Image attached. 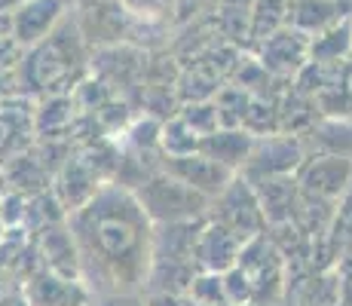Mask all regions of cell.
<instances>
[{
	"label": "cell",
	"instance_id": "obj_28",
	"mask_svg": "<svg viewBox=\"0 0 352 306\" xmlns=\"http://www.w3.org/2000/svg\"><path fill=\"white\" fill-rule=\"evenodd\" d=\"M162 122L153 113H135V120L129 122V129L120 135V144L129 151H141V153H162L160 141H162Z\"/></svg>",
	"mask_w": 352,
	"mask_h": 306
},
{
	"label": "cell",
	"instance_id": "obj_23",
	"mask_svg": "<svg viewBox=\"0 0 352 306\" xmlns=\"http://www.w3.org/2000/svg\"><path fill=\"white\" fill-rule=\"evenodd\" d=\"M319 120L322 117H319V107H316V98L288 86V92L279 98V132L303 138Z\"/></svg>",
	"mask_w": 352,
	"mask_h": 306
},
{
	"label": "cell",
	"instance_id": "obj_14",
	"mask_svg": "<svg viewBox=\"0 0 352 306\" xmlns=\"http://www.w3.org/2000/svg\"><path fill=\"white\" fill-rule=\"evenodd\" d=\"M104 184L107 181L92 168V162L74 147L71 160L65 162V168L56 175V181H52V193L58 196V202L65 206L67 217H71L77 208H83Z\"/></svg>",
	"mask_w": 352,
	"mask_h": 306
},
{
	"label": "cell",
	"instance_id": "obj_24",
	"mask_svg": "<svg viewBox=\"0 0 352 306\" xmlns=\"http://www.w3.org/2000/svg\"><path fill=\"white\" fill-rule=\"evenodd\" d=\"M252 12H254V0H218L214 22H218L221 37L242 46V50H248V40H252Z\"/></svg>",
	"mask_w": 352,
	"mask_h": 306
},
{
	"label": "cell",
	"instance_id": "obj_32",
	"mask_svg": "<svg viewBox=\"0 0 352 306\" xmlns=\"http://www.w3.org/2000/svg\"><path fill=\"white\" fill-rule=\"evenodd\" d=\"M187 300L199 306H230L227 303V288H224V273H196Z\"/></svg>",
	"mask_w": 352,
	"mask_h": 306
},
{
	"label": "cell",
	"instance_id": "obj_37",
	"mask_svg": "<svg viewBox=\"0 0 352 306\" xmlns=\"http://www.w3.org/2000/svg\"><path fill=\"white\" fill-rule=\"evenodd\" d=\"M147 306H187V297L181 294H144Z\"/></svg>",
	"mask_w": 352,
	"mask_h": 306
},
{
	"label": "cell",
	"instance_id": "obj_39",
	"mask_svg": "<svg viewBox=\"0 0 352 306\" xmlns=\"http://www.w3.org/2000/svg\"><path fill=\"white\" fill-rule=\"evenodd\" d=\"M22 3H25V0H0V12H3V16H12V12H16Z\"/></svg>",
	"mask_w": 352,
	"mask_h": 306
},
{
	"label": "cell",
	"instance_id": "obj_9",
	"mask_svg": "<svg viewBox=\"0 0 352 306\" xmlns=\"http://www.w3.org/2000/svg\"><path fill=\"white\" fill-rule=\"evenodd\" d=\"M307 144L297 135H267V138L254 141V151L239 175H245L248 181L294 178L300 172V166L307 162Z\"/></svg>",
	"mask_w": 352,
	"mask_h": 306
},
{
	"label": "cell",
	"instance_id": "obj_42",
	"mask_svg": "<svg viewBox=\"0 0 352 306\" xmlns=\"http://www.w3.org/2000/svg\"><path fill=\"white\" fill-rule=\"evenodd\" d=\"M0 212H3V196H0Z\"/></svg>",
	"mask_w": 352,
	"mask_h": 306
},
{
	"label": "cell",
	"instance_id": "obj_22",
	"mask_svg": "<svg viewBox=\"0 0 352 306\" xmlns=\"http://www.w3.org/2000/svg\"><path fill=\"white\" fill-rule=\"evenodd\" d=\"M309 156H349L352 160V120H319L303 135Z\"/></svg>",
	"mask_w": 352,
	"mask_h": 306
},
{
	"label": "cell",
	"instance_id": "obj_41",
	"mask_svg": "<svg viewBox=\"0 0 352 306\" xmlns=\"http://www.w3.org/2000/svg\"><path fill=\"white\" fill-rule=\"evenodd\" d=\"M3 239H6V223L0 221V242H3Z\"/></svg>",
	"mask_w": 352,
	"mask_h": 306
},
{
	"label": "cell",
	"instance_id": "obj_7",
	"mask_svg": "<svg viewBox=\"0 0 352 306\" xmlns=\"http://www.w3.org/2000/svg\"><path fill=\"white\" fill-rule=\"evenodd\" d=\"M77 28L89 50L132 43L138 31V19L126 10L120 0H80L77 3Z\"/></svg>",
	"mask_w": 352,
	"mask_h": 306
},
{
	"label": "cell",
	"instance_id": "obj_29",
	"mask_svg": "<svg viewBox=\"0 0 352 306\" xmlns=\"http://www.w3.org/2000/svg\"><path fill=\"white\" fill-rule=\"evenodd\" d=\"M316 107L322 120H352V89L346 83V71L316 95Z\"/></svg>",
	"mask_w": 352,
	"mask_h": 306
},
{
	"label": "cell",
	"instance_id": "obj_15",
	"mask_svg": "<svg viewBox=\"0 0 352 306\" xmlns=\"http://www.w3.org/2000/svg\"><path fill=\"white\" fill-rule=\"evenodd\" d=\"M242 245L245 239L236 236L230 227L212 221L208 217L199 230V239H196V263H199V273H227L239 263Z\"/></svg>",
	"mask_w": 352,
	"mask_h": 306
},
{
	"label": "cell",
	"instance_id": "obj_20",
	"mask_svg": "<svg viewBox=\"0 0 352 306\" xmlns=\"http://www.w3.org/2000/svg\"><path fill=\"white\" fill-rule=\"evenodd\" d=\"M80 111L71 95H46L34 105V135L37 141H71Z\"/></svg>",
	"mask_w": 352,
	"mask_h": 306
},
{
	"label": "cell",
	"instance_id": "obj_5",
	"mask_svg": "<svg viewBox=\"0 0 352 306\" xmlns=\"http://www.w3.org/2000/svg\"><path fill=\"white\" fill-rule=\"evenodd\" d=\"M236 267L245 270L254 285V306H279L285 303L288 291V261L273 242L270 233H261L242 245Z\"/></svg>",
	"mask_w": 352,
	"mask_h": 306
},
{
	"label": "cell",
	"instance_id": "obj_38",
	"mask_svg": "<svg viewBox=\"0 0 352 306\" xmlns=\"http://www.w3.org/2000/svg\"><path fill=\"white\" fill-rule=\"evenodd\" d=\"M337 221H343L352 227V184H349L346 193L340 196V202H337Z\"/></svg>",
	"mask_w": 352,
	"mask_h": 306
},
{
	"label": "cell",
	"instance_id": "obj_18",
	"mask_svg": "<svg viewBox=\"0 0 352 306\" xmlns=\"http://www.w3.org/2000/svg\"><path fill=\"white\" fill-rule=\"evenodd\" d=\"M349 0H291L288 28L307 34V37H319V34L349 22Z\"/></svg>",
	"mask_w": 352,
	"mask_h": 306
},
{
	"label": "cell",
	"instance_id": "obj_8",
	"mask_svg": "<svg viewBox=\"0 0 352 306\" xmlns=\"http://www.w3.org/2000/svg\"><path fill=\"white\" fill-rule=\"evenodd\" d=\"M208 217L230 227L245 242L267 233V227H270L267 212H263V206H261V196H257L254 184L248 181L245 175H236V178L227 184L224 193L212 202V215Z\"/></svg>",
	"mask_w": 352,
	"mask_h": 306
},
{
	"label": "cell",
	"instance_id": "obj_3",
	"mask_svg": "<svg viewBox=\"0 0 352 306\" xmlns=\"http://www.w3.org/2000/svg\"><path fill=\"white\" fill-rule=\"evenodd\" d=\"M206 221L193 223H160L153 227V263L144 294H181L187 297L199 263L196 239Z\"/></svg>",
	"mask_w": 352,
	"mask_h": 306
},
{
	"label": "cell",
	"instance_id": "obj_31",
	"mask_svg": "<svg viewBox=\"0 0 352 306\" xmlns=\"http://www.w3.org/2000/svg\"><path fill=\"white\" fill-rule=\"evenodd\" d=\"M178 117L184 120L199 138H208V135H214L218 129H224L214 101H190V105H181Z\"/></svg>",
	"mask_w": 352,
	"mask_h": 306
},
{
	"label": "cell",
	"instance_id": "obj_25",
	"mask_svg": "<svg viewBox=\"0 0 352 306\" xmlns=\"http://www.w3.org/2000/svg\"><path fill=\"white\" fill-rule=\"evenodd\" d=\"M309 61L328 65V67L352 61V19L319 34V37H309Z\"/></svg>",
	"mask_w": 352,
	"mask_h": 306
},
{
	"label": "cell",
	"instance_id": "obj_2",
	"mask_svg": "<svg viewBox=\"0 0 352 306\" xmlns=\"http://www.w3.org/2000/svg\"><path fill=\"white\" fill-rule=\"evenodd\" d=\"M92 74V50L67 16L43 43L31 46L19 58V92L25 95H71Z\"/></svg>",
	"mask_w": 352,
	"mask_h": 306
},
{
	"label": "cell",
	"instance_id": "obj_16",
	"mask_svg": "<svg viewBox=\"0 0 352 306\" xmlns=\"http://www.w3.org/2000/svg\"><path fill=\"white\" fill-rule=\"evenodd\" d=\"M34 248H37L40 270H50V273L65 278H83V261H80L77 242H74L67 221L34 236Z\"/></svg>",
	"mask_w": 352,
	"mask_h": 306
},
{
	"label": "cell",
	"instance_id": "obj_12",
	"mask_svg": "<svg viewBox=\"0 0 352 306\" xmlns=\"http://www.w3.org/2000/svg\"><path fill=\"white\" fill-rule=\"evenodd\" d=\"M248 52H254V56L261 58V65L267 67L273 77L291 83V80L309 65V37L294 28H282L279 34L267 37L263 43H257L254 50H248Z\"/></svg>",
	"mask_w": 352,
	"mask_h": 306
},
{
	"label": "cell",
	"instance_id": "obj_27",
	"mask_svg": "<svg viewBox=\"0 0 352 306\" xmlns=\"http://www.w3.org/2000/svg\"><path fill=\"white\" fill-rule=\"evenodd\" d=\"M202 147V138L187 126L184 120L175 113L162 122V141H160V151L166 160H181V156H193L199 153Z\"/></svg>",
	"mask_w": 352,
	"mask_h": 306
},
{
	"label": "cell",
	"instance_id": "obj_34",
	"mask_svg": "<svg viewBox=\"0 0 352 306\" xmlns=\"http://www.w3.org/2000/svg\"><path fill=\"white\" fill-rule=\"evenodd\" d=\"M224 288H227V303L230 306H248L254 303V285L245 276L242 267H233L224 273Z\"/></svg>",
	"mask_w": 352,
	"mask_h": 306
},
{
	"label": "cell",
	"instance_id": "obj_1",
	"mask_svg": "<svg viewBox=\"0 0 352 306\" xmlns=\"http://www.w3.org/2000/svg\"><path fill=\"white\" fill-rule=\"evenodd\" d=\"M83 261V282L96 294H144L153 263V221L132 190L104 184L67 217Z\"/></svg>",
	"mask_w": 352,
	"mask_h": 306
},
{
	"label": "cell",
	"instance_id": "obj_13",
	"mask_svg": "<svg viewBox=\"0 0 352 306\" xmlns=\"http://www.w3.org/2000/svg\"><path fill=\"white\" fill-rule=\"evenodd\" d=\"M67 0H25L16 12H12V40L19 50H31V46L43 43L52 31L67 19Z\"/></svg>",
	"mask_w": 352,
	"mask_h": 306
},
{
	"label": "cell",
	"instance_id": "obj_11",
	"mask_svg": "<svg viewBox=\"0 0 352 306\" xmlns=\"http://www.w3.org/2000/svg\"><path fill=\"white\" fill-rule=\"evenodd\" d=\"M25 306H92L96 291L83 278H65L50 270H37L22 282Z\"/></svg>",
	"mask_w": 352,
	"mask_h": 306
},
{
	"label": "cell",
	"instance_id": "obj_6",
	"mask_svg": "<svg viewBox=\"0 0 352 306\" xmlns=\"http://www.w3.org/2000/svg\"><path fill=\"white\" fill-rule=\"evenodd\" d=\"M147 65H151V52L132 43L120 46H104V50L92 52V74L98 80H104L113 89V95L132 101V107L138 111L141 92H144V77Z\"/></svg>",
	"mask_w": 352,
	"mask_h": 306
},
{
	"label": "cell",
	"instance_id": "obj_19",
	"mask_svg": "<svg viewBox=\"0 0 352 306\" xmlns=\"http://www.w3.org/2000/svg\"><path fill=\"white\" fill-rule=\"evenodd\" d=\"M37 141L34 135V105L0 101V166L16 160Z\"/></svg>",
	"mask_w": 352,
	"mask_h": 306
},
{
	"label": "cell",
	"instance_id": "obj_4",
	"mask_svg": "<svg viewBox=\"0 0 352 306\" xmlns=\"http://www.w3.org/2000/svg\"><path fill=\"white\" fill-rule=\"evenodd\" d=\"M138 202L144 206L147 217L153 221V227L160 223H193V221H208L212 215V199L206 193H199L196 187L175 178L172 172L162 168L160 175H153L147 184H141L135 190Z\"/></svg>",
	"mask_w": 352,
	"mask_h": 306
},
{
	"label": "cell",
	"instance_id": "obj_10",
	"mask_svg": "<svg viewBox=\"0 0 352 306\" xmlns=\"http://www.w3.org/2000/svg\"><path fill=\"white\" fill-rule=\"evenodd\" d=\"M294 178L303 196L337 206L352 184V160L349 156H307Z\"/></svg>",
	"mask_w": 352,
	"mask_h": 306
},
{
	"label": "cell",
	"instance_id": "obj_30",
	"mask_svg": "<svg viewBox=\"0 0 352 306\" xmlns=\"http://www.w3.org/2000/svg\"><path fill=\"white\" fill-rule=\"evenodd\" d=\"M252 98L245 89L239 86L227 83L224 89L218 92L214 105H218V113H221V126L224 129H245V117H248V107H252Z\"/></svg>",
	"mask_w": 352,
	"mask_h": 306
},
{
	"label": "cell",
	"instance_id": "obj_40",
	"mask_svg": "<svg viewBox=\"0 0 352 306\" xmlns=\"http://www.w3.org/2000/svg\"><path fill=\"white\" fill-rule=\"evenodd\" d=\"M346 83H349V89H352V61L346 65Z\"/></svg>",
	"mask_w": 352,
	"mask_h": 306
},
{
	"label": "cell",
	"instance_id": "obj_21",
	"mask_svg": "<svg viewBox=\"0 0 352 306\" xmlns=\"http://www.w3.org/2000/svg\"><path fill=\"white\" fill-rule=\"evenodd\" d=\"M254 141L257 138L252 132H245V129H218L214 135L202 138L199 153H206L208 160L221 162V166H227L230 172L239 175L242 168H245L252 151H254Z\"/></svg>",
	"mask_w": 352,
	"mask_h": 306
},
{
	"label": "cell",
	"instance_id": "obj_33",
	"mask_svg": "<svg viewBox=\"0 0 352 306\" xmlns=\"http://www.w3.org/2000/svg\"><path fill=\"white\" fill-rule=\"evenodd\" d=\"M141 22H160L175 28V0H120Z\"/></svg>",
	"mask_w": 352,
	"mask_h": 306
},
{
	"label": "cell",
	"instance_id": "obj_35",
	"mask_svg": "<svg viewBox=\"0 0 352 306\" xmlns=\"http://www.w3.org/2000/svg\"><path fill=\"white\" fill-rule=\"evenodd\" d=\"M218 0H175V28L196 22L202 16H212Z\"/></svg>",
	"mask_w": 352,
	"mask_h": 306
},
{
	"label": "cell",
	"instance_id": "obj_36",
	"mask_svg": "<svg viewBox=\"0 0 352 306\" xmlns=\"http://www.w3.org/2000/svg\"><path fill=\"white\" fill-rule=\"evenodd\" d=\"M92 306H147L141 294H96Z\"/></svg>",
	"mask_w": 352,
	"mask_h": 306
},
{
	"label": "cell",
	"instance_id": "obj_17",
	"mask_svg": "<svg viewBox=\"0 0 352 306\" xmlns=\"http://www.w3.org/2000/svg\"><path fill=\"white\" fill-rule=\"evenodd\" d=\"M166 172H172L175 178H181L184 184L196 187L199 193H206L208 199H218L221 193L227 190V184L236 178V172H230L227 166L208 160L206 153H193V156H181V160H166L162 162Z\"/></svg>",
	"mask_w": 352,
	"mask_h": 306
},
{
	"label": "cell",
	"instance_id": "obj_26",
	"mask_svg": "<svg viewBox=\"0 0 352 306\" xmlns=\"http://www.w3.org/2000/svg\"><path fill=\"white\" fill-rule=\"evenodd\" d=\"M288 10H291V0H254L248 50H254V46L263 43L267 37H273V34H279L282 28H288Z\"/></svg>",
	"mask_w": 352,
	"mask_h": 306
}]
</instances>
